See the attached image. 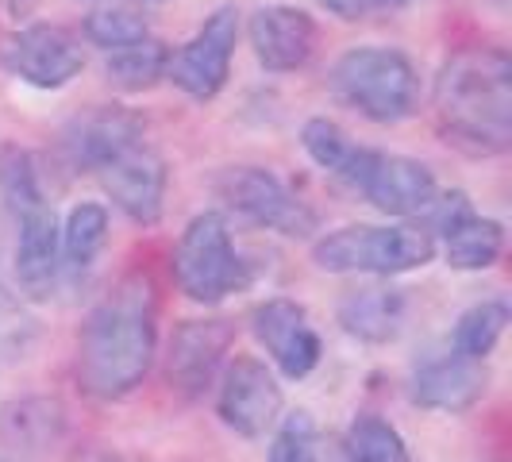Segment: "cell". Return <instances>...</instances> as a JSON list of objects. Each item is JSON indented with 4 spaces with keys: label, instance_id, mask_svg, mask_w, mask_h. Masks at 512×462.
Listing matches in <instances>:
<instances>
[{
    "label": "cell",
    "instance_id": "obj_1",
    "mask_svg": "<svg viewBox=\"0 0 512 462\" xmlns=\"http://www.w3.org/2000/svg\"><path fill=\"white\" fill-rule=\"evenodd\" d=\"M154 355H158V297L143 274H131L89 312L77 339V378L89 397L120 401L143 385Z\"/></svg>",
    "mask_w": 512,
    "mask_h": 462
},
{
    "label": "cell",
    "instance_id": "obj_2",
    "mask_svg": "<svg viewBox=\"0 0 512 462\" xmlns=\"http://www.w3.org/2000/svg\"><path fill=\"white\" fill-rule=\"evenodd\" d=\"M439 139L466 158L512 147V58L501 47H462L439 66L432 89Z\"/></svg>",
    "mask_w": 512,
    "mask_h": 462
},
{
    "label": "cell",
    "instance_id": "obj_3",
    "mask_svg": "<svg viewBox=\"0 0 512 462\" xmlns=\"http://www.w3.org/2000/svg\"><path fill=\"white\" fill-rule=\"evenodd\" d=\"M436 239L424 224H347L312 243V262L324 274L397 278L436 258Z\"/></svg>",
    "mask_w": 512,
    "mask_h": 462
},
{
    "label": "cell",
    "instance_id": "obj_4",
    "mask_svg": "<svg viewBox=\"0 0 512 462\" xmlns=\"http://www.w3.org/2000/svg\"><path fill=\"white\" fill-rule=\"evenodd\" d=\"M332 93L370 124H401L420 108V74L405 51L351 47L332 66Z\"/></svg>",
    "mask_w": 512,
    "mask_h": 462
},
{
    "label": "cell",
    "instance_id": "obj_5",
    "mask_svg": "<svg viewBox=\"0 0 512 462\" xmlns=\"http://www.w3.org/2000/svg\"><path fill=\"white\" fill-rule=\"evenodd\" d=\"M247 262L231 243L224 212H201L181 231L174 247V282L197 305H220L228 293L247 285Z\"/></svg>",
    "mask_w": 512,
    "mask_h": 462
},
{
    "label": "cell",
    "instance_id": "obj_6",
    "mask_svg": "<svg viewBox=\"0 0 512 462\" xmlns=\"http://www.w3.org/2000/svg\"><path fill=\"white\" fill-rule=\"evenodd\" d=\"M220 201L239 212L243 220H251L258 228L278 231L289 239H301L308 231H316V212L285 185L274 170L262 166H231L216 181Z\"/></svg>",
    "mask_w": 512,
    "mask_h": 462
},
{
    "label": "cell",
    "instance_id": "obj_7",
    "mask_svg": "<svg viewBox=\"0 0 512 462\" xmlns=\"http://www.w3.org/2000/svg\"><path fill=\"white\" fill-rule=\"evenodd\" d=\"M0 66L31 89H66L85 70V51L66 27L27 24L0 43Z\"/></svg>",
    "mask_w": 512,
    "mask_h": 462
},
{
    "label": "cell",
    "instance_id": "obj_8",
    "mask_svg": "<svg viewBox=\"0 0 512 462\" xmlns=\"http://www.w3.org/2000/svg\"><path fill=\"white\" fill-rule=\"evenodd\" d=\"M282 385L266 370V362L239 355L216 378V412L235 436L262 439L282 420Z\"/></svg>",
    "mask_w": 512,
    "mask_h": 462
},
{
    "label": "cell",
    "instance_id": "obj_9",
    "mask_svg": "<svg viewBox=\"0 0 512 462\" xmlns=\"http://www.w3.org/2000/svg\"><path fill=\"white\" fill-rule=\"evenodd\" d=\"M235 43H239V12L231 4H224L197 27V35L178 54H170L166 77L178 85L185 97L212 101L228 85Z\"/></svg>",
    "mask_w": 512,
    "mask_h": 462
},
{
    "label": "cell",
    "instance_id": "obj_10",
    "mask_svg": "<svg viewBox=\"0 0 512 462\" xmlns=\"http://www.w3.org/2000/svg\"><path fill=\"white\" fill-rule=\"evenodd\" d=\"M93 174H97L104 193L112 197V205L120 208L128 220L143 224V228L162 220V208H166V162L143 139H135L124 151H116Z\"/></svg>",
    "mask_w": 512,
    "mask_h": 462
},
{
    "label": "cell",
    "instance_id": "obj_11",
    "mask_svg": "<svg viewBox=\"0 0 512 462\" xmlns=\"http://www.w3.org/2000/svg\"><path fill=\"white\" fill-rule=\"evenodd\" d=\"M251 332L289 382H301L320 366L324 343H320V335L312 328V316L301 301H289V297L262 301L251 312Z\"/></svg>",
    "mask_w": 512,
    "mask_h": 462
},
{
    "label": "cell",
    "instance_id": "obj_12",
    "mask_svg": "<svg viewBox=\"0 0 512 462\" xmlns=\"http://www.w3.org/2000/svg\"><path fill=\"white\" fill-rule=\"evenodd\" d=\"M231 339L235 332L228 320H185L170 335V351H166L170 389H178L181 397H205L224 370Z\"/></svg>",
    "mask_w": 512,
    "mask_h": 462
},
{
    "label": "cell",
    "instance_id": "obj_13",
    "mask_svg": "<svg viewBox=\"0 0 512 462\" xmlns=\"http://www.w3.org/2000/svg\"><path fill=\"white\" fill-rule=\"evenodd\" d=\"M355 189L378 212L397 216V220L424 216L439 193L436 174L424 162L405 158V154H385V151H370V162H366V170H362Z\"/></svg>",
    "mask_w": 512,
    "mask_h": 462
},
{
    "label": "cell",
    "instance_id": "obj_14",
    "mask_svg": "<svg viewBox=\"0 0 512 462\" xmlns=\"http://www.w3.org/2000/svg\"><path fill=\"white\" fill-rule=\"evenodd\" d=\"M247 35H251L255 58L270 74H293V70L308 66V58L316 51V20L305 8H293V4L255 8Z\"/></svg>",
    "mask_w": 512,
    "mask_h": 462
},
{
    "label": "cell",
    "instance_id": "obj_15",
    "mask_svg": "<svg viewBox=\"0 0 512 462\" xmlns=\"http://www.w3.org/2000/svg\"><path fill=\"white\" fill-rule=\"evenodd\" d=\"M16 220V282L31 301H47L62 274V251H58V216L51 201L24 208L12 216Z\"/></svg>",
    "mask_w": 512,
    "mask_h": 462
},
{
    "label": "cell",
    "instance_id": "obj_16",
    "mask_svg": "<svg viewBox=\"0 0 512 462\" xmlns=\"http://www.w3.org/2000/svg\"><path fill=\"white\" fill-rule=\"evenodd\" d=\"M489 389L486 362L462 359V355H439L428 359L409 382L412 405L428 412H466L474 409Z\"/></svg>",
    "mask_w": 512,
    "mask_h": 462
},
{
    "label": "cell",
    "instance_id": "obj_17",
    "mask_svg": "<svg viewBox=\"0 0 512 462\" xmlns=\"http://www.w3.org/2000/svg\"><path fill=\"white\" fill-rule=\"evenodd\" d=\"M66 409L54 397H20L0 409V443L16 455H47L66 439Z\"/></svg>",
    "mask_w": 512,
    "mask_h": 462
},
{
    "label": "cell",
    "instance_id": "obj_18",
    "mask_svg": "<svg viewBox=\"0 0 512 462\" xmlns=\"http://www.w3.org/2000/svg\"><path fill=\"white\" fill-rule=\"evenodd\" d=\"M143 139V124L124 108H93L66 128V154L77 170H97L116 151Z\"/></svg>",
    "mask_w": 512,
    "mask_h": 462
},
{
    "label": "cell",
    "instance_id": "obj_19",
    "mask_svg": "<svg viewBox=\"0 0 512 462\" xmlns=\"http://www.w3.org/2000/svg\"><path fill=\"white\" fill-rule=\"evenodd\" d=\"M339 324L362 343H389L405 324V293L385 289V285L355 289L339 301Z\"/></svg>",
    "mask_w": 512,
    "mask_h": 462
},
{
    "label": "cell",
    "instance_id": "obj_20",
    "mask_svg": "<svg viewBox=\"0 0 512 462\" xmlns=\"http://www.w3.org/2000/svg\"><path fill=\"white\" fill-rule=\"evenodd\" d=\"M108 243V208L101 201H81L66 212L58 224V251H62V270L70 278H81L93 270Z\"/></svg>",
    "mask_w": 512,
    "mask_h": 462
},
{
    "label": "cell",
    "instance_id": "obj_21",
    "mask_svg": "<svg viewBox=\"0 0 512 462\" xmlns=\"http://www.w3.org/2000/svg\"><path fill=\"white\" fill-rule=\"evenodd\" d=\"M301 147H305V154L320 170L351 181V185H359L362 170H366V162H370V147H359V143L339 128L335 120H328V116L305 120V128H301Z\"/></svg>",
    "mask_w": 512,
    "mask_h": 462
},
{
    "label": "cell",
    "instance_id": "obj_22",
    "mask_svg": "<svg viewBox=\"0 0 512 462\" xmlns=\"http://www.w3.org/2000/svg\"><path fill=\"white\" fill-rule=\"evenodd\" d=\"M170 47L162 39H139V43H128V47H116V51H104V77L108 85H116L120 93H143V89H154L162 77H166V66H170Z\"/></svg>",
    "mask_w": 512,
    "mask_h": 462
},
{
    "label": "cell",
    "instance_id": "obj_23",
    "mask_svg": "<svg viewBox=\"0 0 512 462\" xmlns=\"http://www.w3.org/2000/svg\"><path fill=\"white\" fill-rule=\"evenodd\" d=\"M501 255H505V228L478 212L443 235V258L451 270H462V274L489 270Z\"/></svg>",
    "mask_w": 512,
    "mask_h": 462
},
{
    "label": "cell",
    "instance_id": "obj_24",
    "mask_svg": "<svg viewBox=\"0 0 512 462\" xmlns=\"http://www.w3.org/2000/svg\"><path fill=\"white\" fill-rule=\"evenodd\" d=\"M512 308L505 297H486L478 305H470L459 316L455 324V335H451V351L462 355V359H478L486 362L493 355V347L501 343V335L509 328Z\"/></svg>",
    "mask_w": 512,
    "mask_h": 462
},
{
    "label": "cell",
    "instance_id": "obj_25",
    "mask_svg": "<svg viewBox=\"0 0 512 462\" xmlns=\"http://www.w3.org/2000/svg\"><path fill=\"white\" fill-rule=\"evenodd\" d=\"M339 462H412L401 432L382 416H359L339 443Z\"/></svg>",
    "mask_w": 512,
    "mask_h": 462
},
{
    "label": "cell",
    "instance_id": "obj_26",
    "mask_svg": "<svg viewBox=\"0 0 512 462\" xmlns=\"http://www.w3.org/2000/svg\"><path fill=\"white\" fill-rule=\"evenodd\" d=\"M270 462H339V447L332 455L328 439L320 436V428H316V420L305 409H297L274 424Z\"/></svg>",
    "mask_w": 512,
    "mask_h": 462
},
{
    "label": "cell",
    "instance_id": "obj_27",
    "mask_svg": "<svg viewBox=\"0 0 512 462\" xmlns=\"http://www.w3.org/2000/svg\"><path fill=\"white\" fill-rule=\"evenodd\" d=\"M0 197H4L8 216L47 201L39 170H35V158L27 151H20V147H8V151L0 154Z\"/></svg>",
    "mask_w": 512,
    "mask_h": 462
},
{
    "label": "cell",
    "instance_id": "obj_28",
    "mask_svg": "<svg viewBox=\"0 0 512 462\" xmlns=\"http://www.w3.org/2000/svg\"><path fill=\"white\" fill-rule=\"evenodd\" d=\"M151 27L147 20L135 12V8H124V4H112V8H97L85 16V39L101 51H116V47H128V43H139L147 39Z\"/></svg>",
    "mask_w": 512,
    "mask_h": 462
},
{
    "label": "cell",
    "instance_id": "obj_29",
    "mask_svg": "<svg viewBox=\"0 0 512 462\" xmlns=\"http://www.w3.org/2000/svg\"><path fill=\"white\" fill-rule=\"evenodd\" d=\"M332 16H339V20H359L362 12H366V0H320Z\"/></svg>",
    "mask_w": 512,
    "mask_h": 462
},
{
    "label": "cell",
    "instance_id": "obj_30",
    "mask_svg": "<svg viewBox=\"0 0 512 462\" xmlns=\"http://www.w3.org/2000/svg\"><path fill=\"white\" fill-rule=\"evenodd\" d=\"M4 4H8V12H12V16H31L39 0H4Z\"/></svg>",
    "mask_w": 512,
    "mask_h": 462
},
{
    "label": "cell",
    "instance_id": "obj_31",
    "mask_svg": "<svg viewBox=\"0 0 512 462\" xmlns=\"http://www.w3.org/2000/svg\"><path fill=\"white\" fill-rule=\"evenodd\" d=\"M385 4H412V0H385Z\"/></svg>",
    "mask_w": 512,
    "mask_h": 462
},
{
    "label": "cell",
    "instance_id": "obj_32",
    "mask_svg": "<svg viewBox=\"0 0 512 462\" xmlns=\"http://www.w3.org/2000/svg\"><path fill=\"white\" fill-rule=\"evenodd\" d=\"M0 462H8V459H0Z\"/></svg>",
    "mask_w": 512,
    "mask_h": 462
}]
</instances>
